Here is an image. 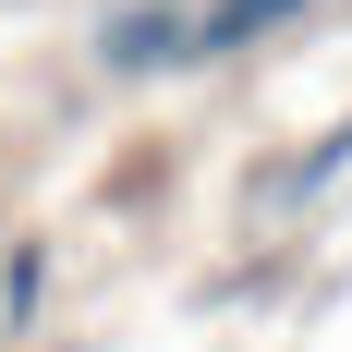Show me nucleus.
<instances>
[{
	"label": "nucleus",
	"mask_w": 352,
	"mask_h": 352,
	"mask_svg": "<svg viewBox=\"0 0 352 352\" xmlns=\"http://www.w3.org/2000/svg\"><path fill=\"white\" fill-rule=\"evenodd\" d=\"M98 73H182V0H122L98 25Z\"/></svg>",
	"instance_id": "1"
},
{
	"label": "nucleus",
	"mask_w": 352,
	"mask_h": 352,
	"mask_svg": "<svg viewBox=\"0 0 352 352\" xmlns=\"http://www.w3.org/2000/svg\"><path fill=\"white\" fill-rule=\"evenodd\" d=\"M304 0H195L182 12V61H243L255 36H280Z\"/></svg>",
	"instance_id": "2"
},
{
	"label": "nucleus",
	"mask_w": 352,
	"mask_h": 352,
	"mask_svg": "<svg viewBox=\"0 0 352 352\" xmlns=\"http://www.w3.org/2000/svg\"><path fill=\"white\" fill-rule=\"evenodd\" d=\"M36 292H49V255L25 243V255H12V267H0V316L25 328V316H36Z\"/></svg>",
	"instance_id": "3"
}]
</instances>
